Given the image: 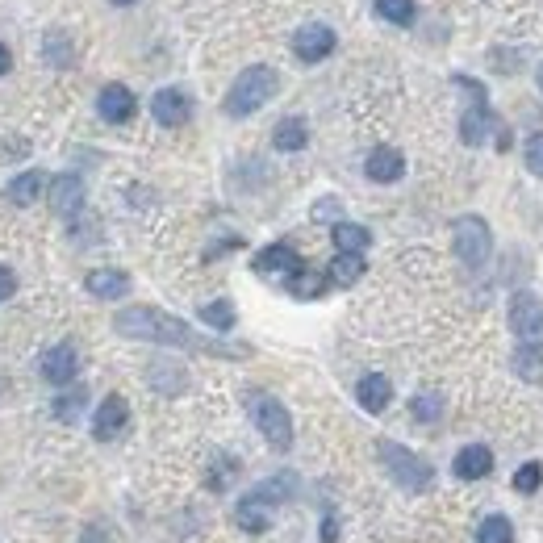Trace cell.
I'll use <instances>...</instances> for the list:
<instances>
[{"label":"cell","instance_id":"cell-1","mask_svg":"<svg viewBox=\"0 0 543 543\" xmlns=\"http://www.w3.org/2000/svg\"><path fill=\"white\" fill-rule=\"evenodd\" d=\"M113 330L126 339H143V343H159V347H184V351H205V356H226V360H243L251 356V347H230L218 339H205L197 335L184 318L168 314V310H155V305H130L113 318Z\"/></svg>","mask_w":543,"mask_h":543},{"label":"cell","instance_id":"cell-2","mask_svg":"<svg viewBox=\"0 0 543 543\" xmlns=\"http://www.w3.org/2000/svg\"><path fill=\"white\" fill-rule=\"evenodd\" d=\"M276 88H280V76L272 72V67L251 63L247 72H239V80L230 84L222 109H226V117H251L255 109H264L276 97Z\"/></svg>","mask_w":543,"mask_h":543},{"label":"cell","instance_id":"cell-3","mask_svg":"<svg viewBox=\"0 0 543 543\" xmlns=\"http://www.w3.org/2000/svg\"><path fill=\"white\" fill-rule=\"evenodd\" d=\"M376 456H381V464H385V472L393 477V485H401L406 493H427L431 489L435 468L422 460V456H414L410 447H401L393 439H381V443H376Z\"/></svg>","mask_w":543,"mask_h":543},{"label":"cell","instance_id":"cell-4","mask_svg":"<svg viewBox=\"0 0 543 543\" xmlns=\"http://www.w3.org/2000/svg\"><path fill=\"white\" fill-rule=\"evenodd\" d=\"M247 414H251V422L259 427V435L268 439L272 452H289V447H293V418H289L285 406H280V397H272V393H247Z\"/></svg>","mask_w":543,"mask_h":543},{"label":"cell","instance_id":"cell-5","mask_svg":"<svg viewBox=\"0 0 543 543\" xmlns=\"http://www.w3.org/2000/svg\"><path fill=\"white\" fill-rule=\"evenodd\" d=\"M456 88L468 92V109L460 113V143L464 147H481L489 130H493V109H489V92L481 80H472V76H456Z\"/></svg>","mask_w":543,"mask_h":543},{"label":"cell","instance_id":"cell-6","mask_svg":"<svg viewBox=\"0 0 543 543\" xmlns=\"http://www.w3.org/2000/svg\"><path fill=\"white\" fill-rule=\"evenodd\" d=\"M493 251V234H489V222L477 218V214H464L456 222V255H460V264L477 272L485 259Z\"/></svg>","mask_w":543,"mask_h":543},{"label":"cell","instance_id":"cell-7","mask_svg":"<svg viewBox=\"0 0 543 543\" xmlns=\"http://www.w3.org/2000/svg\"><path fill=\"white\" fill-rule=\"evenodd\" d=\"M510 330L518 343H543V301L527 289L510 297Z\"/></svg>","mask_w":543,"mask_h":543},{"label":"cell","instance_id":"cell-8","mask_svg":"<svg viewBox=\"0 0 543 543\" xmlns=\"http://www.w3.org/2000/svg\"><path fill=\"white\" fill-rule=\"evenodd\" d=\"M335 46H339L335 30L322 26V21H310V26H301V30L293 34V55H297L301 63H322L330 51H335Z\"/></svg>","mask_w":543,"mask_h":543},{"label":"cell","instance_id":"cell-9","mask_svg":"<svg viewBox=\"0 0 543 543\" xmlns=\"http://www.w3.org/2000/svg\"><path fill=\"white\" fill-rule=\"evenodd\" d=\"M42 381L46 385H59V389H67L80 376V356H76V347L72 343H59V347H51L42 356Z\"/></svg>","mask_w":543,"mask_h":543},{"label":"cell","instance_id":"cell-10","mask_svg":"<svg viewBox=\"0 0 543 543\" xmlns=\"http://www.w3.org/2000/svg\"><path fill=\"white\" fill-rule=\"evenodd\" d=\"M126 422H130L126 397L122 393H109L101 406H97V414H92V435H97L101 443H109V439H117V435L126 431Z\"/></svg>","mask_w":543,"mask_h":543},{"label":"cell","instance_id":"cell-11","mask_svg":"<svg viewBox=\"0 0 543 543\" xmlns=\"http://www.w3.org/2000/svg\"><path fill=\"white\" fill-rule=\"evenodd\" d=\"M151 113H155L159 126L176 130V126H184L188 117H193V101H188L180 88H159L155 97H151Z\"/></svg>","mask_w":543,"mask_h":543},{"label":"cell","instance_id":"cell-12","mask_svg":"<svg viewBox=\"0 0 543 543\" xmlns=\"http://www.w3.org/2000/svg\"><path fill=\"white\" fill-rule=\"evenodd\" d=\"M97 113L105 117V122H113V126H126L130 117L138 113V101H134V92L126 84H105L101 97H97Z\"/></svg>","mask_w":543,"mask_h":543},{"label":"cell","instance_id":"cell-13","mask_svg":"<svg viewBox=\"0 0 543 543\" xmlns=\"http://www.w3.org/2000/svg\"><path fill=\"white\" fill-rule=\"evenodd\" d=\"M364 176L372 184H393L406 176V155H401L397 147H376L368 159H364Z\"/></svg>","mask_w":543,"mask_h":543},{"label":"cell","instance_id":"cell-14","mask_svg":"<svg viewBox=\"0 0 543 543\" xmlns=\"http://www.w3.org/2000/svg\"><path fill=\"white\" fill-rule=\"evenodd\" d=\"M301 268V255L289 247V243H272L255 255V272L259 276H280V280H289L293 272Z\"/></svg>","mask_w":543,"mask_h":543},{"label":"cell","instance_id":"cell-15","mask_svg":"<svg viewBox=\"0 0 543 543\" xmlns=\"http://www.w3.org/2000/svg\"><path fill=\"white\" fill-rule=\"evenodd\" d=\"M51 209L59 218H76L80 209H84V180L80 176H55L51 180Z\"/></svg>","mask_w":543,"mask_h":543},{"label":"cell","instance_id":"cell-16","mask_svg":"<svg viewBox=\"0 0 543 543\" xmlns=\"http://www.w3.org/2000/svg\"><path fill=\"white\" fill-rule=\"evenodd\" d=\"M452 472L460 481H481V477H489V472H493V452L485 443H468V447H460V452H456Z\"/></svg>","mask_w":543,"mask_h":543},{"label":"cell","instance_id":"cell-17","mask_svg":"<svg viewBox=\"0 0 543 543\" xmlns=\"http://www.w3.org/2000/svg\"><path fill=\"white\" fill-rule=\"evenodd\" d=\"M88 293L92 297H101V301H117V297H126L130 293V276L122 268H97V272H88Z\"/></svg>","mask_w":543,"mask_h":543},{"label":"cell","instance_id":"cell-18","mask_svg":"<svg viewBox=\"0 0 543 543\" xmlns=\"http://www.w3.org/2000/svg\"><path fill=\"white\" fill-rule=\"evenodd\" d=\"M356 397H360V406H364L368 414H381V410L389 406V401H393V385H389V376H381V372L360 376Z\"/></svg>","mask_w":543,"mask_h":543},{"label":"cell","instance_id":"cell-19","mask_svg":"<svg viewBox=\"0 0 543 543\" xmlns=\"http://www.w3.org/2000/svg\"><path fill=\"white\" fill-rule=\"evenodd\" d=\"M510 364H514V376H523L527 385H543V343H518Z\"/></svg>","mask_w":543,"mask_h":543},{"label":"cell","instance_id":"cell-20","mask_svg":"<svg viewBox=\"0 0 543 543\" xmlns=\"http://www.w3.org/2000/svg\"><path fill=\"white\" fill-rule=\"evenodd\" d=\"M305 143H310V126H305V117H280V126L272 130V147L276 151H305Z\"/></svg>","mask_w":543,"mask_h":543},{"label":"cell","instance_id":"cell-21","mask_svg":"<svg viewBox=\"0 0 543 543\" xmlns=\"http://www.w3.org/2000/svg\"><path fill=\"white\" fill-rule=\"evenodd\" d=\"M326 280H330L326 272H314V268H305V264H301V268L285 280V289H289L293 297H301V301H314V297H322V293H326Z\"/></svg>","mask_w":543,"mask_h":543},{"label":"cell","instance_id":"cell-22","mask_svg":"<svg viewBox=\"0 0 543 543\" xmlns=\"http://www.w3.org/2000/svg\"><path fill=\"white\" fill-rule=\"evenodd\" d=\"M234 523H239L243 531H251V535L268 531V527H272V518H268V502H259L255 493H247V498L239 502V510H234Z\"/></svg>","mask_w":543,"mask_h":543},{"label":"cell","instance_id":"cell-23","mask_svg":"<svg viewBox=\"0 0 543 543\" xmlns=\"http://www.w3.org/2000/svg\"><path fill=\"white\" fill-rule=\"evenodd\" d=\"M330 285H356V280L364 276V255H356V251H339L335 259H330Z\"/></svg>","mask_w":543,"mask_h":543},{"label":"cell","instance_id":"cell-24","mask_svg":"<svg viewBox=\"0 0 543 543\" xmlns=\"http://www.w3.org/2000/svg\"><path fill=\"white\" fill-rule=\"evenodd\" d=\"M330 239H335V251H356L364 255L372 247V234L356 222H335V230H330Z\"/></svg>","mask_w":543,"mask_h":543},{"label":"cell","instance_id":"cell-25","mask_svg":"<svg viewBox=\"0 0 543 543\" xmlns=\"http://www.w3.org/2000/svg\"><path fill=\"white\" fill-rule=\"evenodd\" d=\"M42 188H46V176H42V172H21V176L9 184V193H5V197H9L13 205L26 209V205H34V201L42 197Z\"/></svg>","mask_w":543,"mask_h":543},{"label":"cell","instance_id":"cell-26","mask_svg":"<svg viewBox=\"0 0 543 543\" xmlns=\"http://www.w3.org/2000/svg\"><path fill=\"white\" fill-rule=\"evenodd\" d=\"M477 543H514V523L506 514H489L477 527Z\"/></svg>","mask_w":543,"mask_h":543},{"label":"cell","instance_id":"cell-27","mask_svg":"<svg viewBox=\"0 0 543 543\" xmlns=\"http://www.w3.org/2000/svg\"><path fill=\"white\" fill-rule=\"evenodd\" d=\"M414 0H376V17L393 21V26H414Z\"/></svg>","mask_w":543,"mask_h":543},{"label":"cell","instance_id":"cell-28","mask_svg":"<svg viewBox=\"0 0 543 543\" xmlns=\"http://www.w3.org/2000/svg\"><path fill=\"white\" fill-rule=\"evenodd\" d=\"M201 322L209 326V330H222V335H226V330L234 326V305L222 297V301H209V305H201Z\"/></svg>","mask_w":543,"mask_h":543},{"label":"cell","instance_id":"cell-29","mask_svg":"<svg viewBox=\"0 0 543 543\" xmlns=\"http://www.w3.org/2000/svg\"><path fill=\"white\" fill-rule=\"evenodd\" d=\"M84 406H88V393L84 389H67V393L55 397V418L59 422H76L84 414Z\"/></svg>","mask_w":543,"mask_h":543},{"label":"cell","instance_id":"cell-30","mask_svg":"<svg viewBox=\"0 0 543 543\" xmlns=\"http://www.w3.org/2000/svg\"><path fill=\"white\" fill-rule=\"evenodd\" d=\"M410 414H414L418 422H439V414H443V397H439V393H418V397L410 401Z\"/></svg>","mask_w":543,"mask_h":543},{"label":"cell","instance_id":"cell-31","mask_svg":"<svg viewBox=\"0 0 543 543\" xmlns=\"http://www.w3.org/2000/svg\"><path fill=\"white\" fill-rule=\"evenodd\" d=\"M42 51H46V59H51L55 67H67V63H72V55H67V51H72V42H67V34H46V42H42Z\"/></svg>","mask_w":543,"mask_h":543},{"label":"cell","instance_id":"cell-32","mask_svg":"<svg viewBox=\"0 0 543 543\" xmlns=\"http://www.w3.org/2000/svg\"><path fill=\"white\" fill-rule=\"evenodd\" d=\"M539 485H543V464H539V460H527L523 468L514 472V489H518V493H535Z\"/></svg>","mask_w":543,"mask_h":543},{"label":"cell","instance_id":"cell-33","mask_svg":"<svg viewBox=\"0 0 543 543\" xmlns=\"http://www.w3.org/2000/svg\"><path fill=\"white\" fill-rule=\"evenodd\" d=\"M147 381H151L159 393H180V389H184V368H172V372L151 368V372H147Z\"/></svg>","mask_w":543,"mask_h":543},{"label":"cell","instance_id":"cell-34","mask_svg":"<svg viewBox=\"0 0 543 543\" xmlns=\"http://www.w3.org/2000/svg\"><path fill=\"white\" fill-rule=\"evenodd\" d=\"M527 168L543 180V130H535V134L527 138Z\"/></svg>","mask_w":543,"mask_h":543},{"label":"cell","instance_id":"cell-35","mask_svg":"<svg viewBox=\"0 0 543 543\" xmlns=\"http://www.w3.org/2000/svg\"><path fill=\"white\" fill-rule=\"evenodd\" d=\"M17 293V276H13V268H0V301H9Z\"/></svg>","mask_w":543,"mask_h":543},{"label":"cell","instance_id":"cell-36","mask_svg":"<svg viewBox=\"0 0 543 543\" xmlns=\"http://www.w3.org/2000/svg\"><path fill=\"white\" fill-rule=\"evenodd\" d=\"M335 214H339V201H335V197L314 205V222H326V218H335Z\"/></svg>","mask_w":543,"mask_h":543},{"label":"cell","instance_id":"cell-37","mask_svg":"<svg viewBox=\"0 0 543 543\" xmlns=\"http://www.w3.org/2000/svg\"><path fill=\"white\" fill-rule=\"evenodd\" d=\"M339 539V527H335V518H322V543H335Z\"/></svg>","mask_w":543,"mask_h":543},{"label":"cell","instance_id":"cell-38","mask_svg":"<svg viewBox=\"0 0 543 543\" xmlns=\"http://www.w3.org/2000/svg\"><path fill=\"white\" fill-rule=\"evenodd\" d=\"M9 67H13V51L0 42V76H9Z\"/></svg>","mask_w":543,"mask_h":543},{"label":"cell","instance_id":"cell-39","mask_svg":"<svg viewBox=\"0 0 543 543\" xmlns=\"http://www.w3.org/2000/svg\"><path fill=\"white\" fill-rule=\"evenodd\" d=\"M80 543H109V539H105V531H101V527H88Z\"/></svg>","mask_w":543,"mask_h":543},{"label":"cell","instance_id":"cell-40","mask_svg":"<svg viewBox=\"0 0 543 543\" xmlns=\"http://www.w3.org/2000/svg\"><path fill=\"white\" fill-rule=\"evenodd\" d=\"M109 5H117V9H126V5H138V0H109Z\"/></svg>","mask_w":543,"mask_h":543},{"label":"cell","instance_id":"cell-41","mask_svg":"<svg viewBox=\"0 0 543 543\" xmlns=\"http://www.w3.org/2000/svg\"><path fill=\"white\" fill-rule=\"evenodd\" d=\"M535 84H539V92H543V63H539V72H535Z\"/></svg>","mask_w":543,"mask_h":543}]
</instances>
